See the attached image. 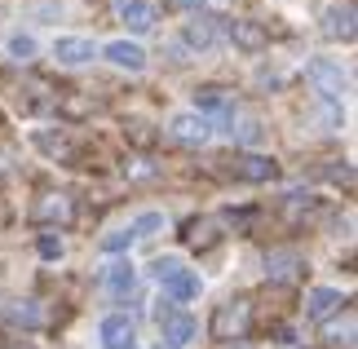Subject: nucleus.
Here are the masks:
<instances>
[{"instance_id": "f257e3e1", "label": "nucleus", "mask_w": 358, "mask_h": 349, "mask_svg": "<svg viewBox=\"0 0 358 349\" xmlns=\"http://www.w3.org/2000/svg\"><path fill=\"white\" fill-rule=\"evenodd\" d=\"M248 323H252V301H248V297H230V301L217 305V314H213V336L217 341L248 336Z\"/></svg>"}, {"instance_id": "f03ea898", "label": "nucleus", "mask_w": 358, "mask_h": 349, "mask_svg": "<svg viewBox=\"0 0 358 349\" xmlns=\"http://www.w3.org/2000/svg\"><path fill=\"white\" fill-rule=\"evenodd\" d=\"M155 318H159V332H164V349H186L190 341H195V318H190L186 310L159 305Z\"/></svg>"}, {"instance_id": "7ed1b4c3", "label": "nucleus", "mask_w": 358, "mask_h": 349, "mask_svg": "<svg viewBox=\"0 0 358 349\" xmlns=\"http://www.w3.org/2000/svg\"><path fill=\"white\" fill-rule=\"evenodd\" d=\"M222 36H226L222 13H195V18H186V27H182V40L190 49H213Z\"/></svg>"}, {"instance_id": "20e7f679", "label": "nucleus", "mask_w": 358, "mask_h": 349, "mask_svg": "<svg viewBox=\"0 0 358 349\" xmlns=\"http://www.w3.org/2000/svg\"><path fill=\"white\" fill-rule=\"evenodd\" d=\"M306 76H310V85L323 97H341L350 89V71H341V62H332V58H314L306 66Z\"/></svg>"}, {"instance_id": "39448f33", "label": "nucleus", "mask_w": 358, "mask_h": 349, "mask_svg": "<svg viewBox=\"0 0 358 349\" xmlns=\"http://www.w3.org/2000/svg\"><path fill=\"white\" fill-rule=\"evenodd\" d=\"M169 137H173V142H182V146H203L213 137V120L199 115V111H182V115H173Z\"/></svg>"}, {"instance_id": "423d86ee", "label": "nucleus", "mask_w": 358, "mask_h": 349, "mask_svg": "<svg viewBox=\"0 0 358 349\" xmlns=\"http://www.w3.org/2000/svg\"><path fill=\"white\" fill-rule=\"evenodd\" d=\"M53 58L62 66H85V62L98 58V45H93L89 36H58L53 40Z\"/></svg>"}, {"instance_id": "0eeeda50", "label": "nucleus", "mask_w": 358, "mask_h": 349, "mask_svg": "<svg viewBox=\"0 0 358 349\" xmlns=\"http://www.w3.org/2000/svg\"><path fill=\"white\" fill-rule=\"evenodd\" d=\"M226 36L235 40V49H243V53H261V49L270 45V31L257 18H235V22L226 27Z\"/></svg>"}, {"instance_id": "6e6552de", "label": "nucleus", "mask_w": 358, "mask_h": 349, "mask_svg": "<svg viewBox=\"0 0 358 349\" xmlns=\"http://www.w3.org/2000/svg\"><path fill=\"white\" fill-rule=\"evenodd\" d=\"M98 336H102V349H133L137 327H133L129 314H106L98 323Z\"/></svg>"}, {"instance_id": "1a4fd4ad", "label": "nucleus", "mask_w": 358, "mask_h": 349, "mask_svg": "<svg viewBox=\"0 0 358 349\" xmlns=\"http://www.w3.org/2000/svg\"><path fill=\"white\" fill-rule=\"evenodd\" d=\"M115 13H120V22L129 27V31H150L155 18H159L155 0H115Z\"/></svg>"}, {"instance_id": "9d476101", "label": "nucleus", "mask_w": 358, "mask_h": 349, "mask_svg": "<svg viewBox=\"0 0 358 349\" xmlns=\"http://www.w3.org/2000/svg\"><path fill=\"white\" fill-rule=\"evenodd\" d=\"M345 301H350V297H341L336 287H310V297H306V314L314 318V323H327L332 314L345 310Z\"/></svg>"}, {"instance_id": "9b49d317", "label": "nucleus", "mask_w": 358, "mask_h": 349, "mask_svg": "<svg viewBox=\"0 0 358 349\" xmlns=\"http://www.w3.org/2000/svg\"><path fill=\"white\" fill-rule=\"evenodd\" d=\"M301 270H306V261H301V252H292V248H274L266 257V278L270 283H292Z\"/></svg>"}, {"instance_id": "f8f14e48", "label": "nucleus", "mask_w": 358, "mask_h": 349, "mask_svg": "<svg viewBox=\"0 0 358 349\" xmlns=\"http://www.w3.org/2000/svg\"><path fill=\"white\" fill-rule=\"evenodd\" d=\"M354 31H358V22H354V5H350V0H345V5H332L323 13V36L327 40H345V45H350Z\"/></svg>"}, {"instance_id": "ddd939ff", "label": "nucleus", "mask_w": 358, "mask_h": 349, "mask_svg": "<svg viewBox=\"0 0 358 349\" xmlns=\"http://www.w3.org/2000/svg\"><path fill=\"white\" fill-rule=\"evenodd\" d=\"M98 53H106V62L124 66V71H142V66H146V49L133 45V40H111V45L98 49Z\"/></svg>"}, {"instance_id": "4468645a", "label": "nucleus", "mask_w": 358, "mask_h": 349, "mask_svg": "<svg viewBox=\"0 0 358 349\" xmlns=\"http://www.w3.org/2000/svg\"><path fill=\"white\" fill-rule=\"evenodd\" d=\"M164 292H169V305H190V301H199V292H203V278L195 274V270H182L173 278V283H164Z\"/></svg>"}, {"instance_id": "2eb2a0df", "label": "nucleus", "mask_w": 358, "mask_h": 349, "mask_svg": "<svg viewBox=\"0 0 358 349\" xmlns=\"http://www.w3.org/2000/svg\"><path fill=\"white\" fill-rule=\"evenodd\" d=\"M274 173H279V164L270 155H239L235 159V177L239 181H270Z\"/></svg>"}, {"instance_id": "dca6fc26", "label": "nucleus", "mask_w": 358, "mask_h": 349, "mask_svg": "<svg viewBox=\"0 0 358 349\" xmlns=\"http://www.w3.org/2000/svg\"><path fill=\"white\" fill-rule=\"evenodd\" d=\"M36 217L45 221H71V194L66 190H58V194H45V199H40V208H36Z\"/></svg>"}, {"instance_id": "f3484780", "label": "nucleus", "mask_w": 358, "mask_h": 349, "mask_svg": "<svg viewBox=\"0 0 358 349\" xmlns=\"http://www.w3.org/2000/svg\"><path fill=\"white\" fill-rule=\"evenodd\" d=\"M235 106V97H230L222 85H203V89H195V111L199 115H208V111H230Z\"/></svg>"}, {"instance_id": "a211bd4d", "label": "nucleus", "mask_w": 358, "mask_h": 349, "mask_svg": "<svg viewBox=\"0 0 358 349\" xmlns=\"http://www.w3.org/2000/svg\"><path fill=\"white\" fill-rule=\"evenodd\" d=\"M182 239H186L190 248H213L217 239H222V230H217V221H208V217H199V221H190V226L182 230Z\"/></svg>"}, {"instance_id": "6ab92c4d", "label": "nucleus", "mask_w": 358, "mask_h": 349, "mask_svg": "<svg viewBox=\"0 0 358 349\" xmlns=\"http://www.w3.org/2000/svg\"><path fill=\"white\" fill-rule=\"evenodd\" d=\"M133 261H115V265H106V292L111 297H129V287H133Z\"/></svg>"}, {"instance_id": "aec40b11", "label": "nucleus", "mask_w": 358, "mask_h": 349, "mask_svg": "<svg viewBox=\"0 0 358 349\" xmlns=\"http://www.w3.org/2000/svg\"><path fill=\"white\" fill-rule=\"evenodd\" d=\"M124 137H129V146H137V150H150L159 142V129L150 120H129L124 124Z\"/></svg>"}, {"instance_id": "412c9836", "label": "nucleus", "mask_w": 358, "mask_h": 349, "mask_svg": "<svg viewBox=\"0 0 358 349\" xmlns=\"http://www.w3.org/2000/svg\"><path fill=\"white\" fill-rule=\"evenodd\" d=\"M133 243H137L133 226H115V230H106V234H102V252H106V257H120V252H129Z\"/></svg>"}, {"instance_id": "4be33fe9", "label": "nucleus", "mask_w": 358, "mask_h": 349, "mask_svg": "<svg viewBox=\"0 0 358 349\" xmlns=\"http://www.w3.org/2000/svg\"><path fill=\"white\" fill-rule=\"evenodd\" d=\"M129 226H133L137 239H150V234H155V230L164 226V213H155V208H150V213H137V217L129 221Z\"/></svg>"}, {"instance_id": "5701e85b", "label": "nucleus", "mask_w": 358, "mask_h": 349, "mask_svg": "<svg viewBox=\"0 0 358 349\" xmlns=\"http://www.w3.org/2000/svg\"><path fill=\"white\" fill-rule=\"evenodd\" d=\"M327 345H332V349H354V314L345 318V327H341V323L327 327Z\"/></svg>"}, {"instance_id": "b1692460", "label": "nucleus", "mask_w": 358, "mask_h": 349, "mask_svg": "<svg viewBox=\"0 0 358 349\" xmlns=\"http://www.w3.org/2000/svg\"><path fill=\"white\" fill-rule=\"evenodd\" d=\"M9 318H13V323H22V327H36L40 323V305L36 301H13Z\"/></svg>"}, {"instance_id": "393cba45", "label": "nucleus", "mask_w": 358, "mask_h": 349, "mask_svg": "<svg viewBox=\"0 0 358 349\" xmlns=\"http://www.w3.org/2000/svg\"><path fill=\"white\" fill-rule=\"evenodd\" d=\"M9 58L31 62V58H36V36H13V40H9Z\"/></svg>"}, {"instance_id": "a878e982", "label": "nucleus", "mask_w": 358, "mask_h": 349, "mask_svg": "<svg viewBox=\"0 0 358 349\" xmlns=\"http://www.w3.org/2000/svg\"><path fill=\"white\" fill-rule=\"evenodd\" d=\"M182 270H186V265L177 261V257H164V261H155V270H150V274H155L159 283H173V278L182 274Z\"/></svg>"}, {"instance_id": "bb28decb", "label": "nucleus", "mask_w": 358, "mask_h": 349, "mask_svg": "<svg viewBox=\"0 0 358 349\" xmlns=\"http://www.w3.org/2000/svg\"><path fill=\"white\" fill-rule=\"evenodd\" d=\"M310 208H314V194H306V190H292V194H287V213H292V217L310 213Z\"/></svg>"}, {"instance_id": "cd10ccee", "label": "nucleus", "mask_w": 358, "mask_h": 349, "mask_svg": "<svg viewBox=\"0 0 358 349\" xmlns=\"http://www.w3.org/2000/svg\"><path fill=\"white\" fill-rule=\"evenodd\" d=\"M40 257H45V261H58L62 257V239H58V234H40Z\"/></svg>"}, {"instance_id": "c85d7f7f", "label": "nucleus", "mask_w": 358, "mask_h": 349, "mask_svg": "<svg viewBox=\"0 0 358 349\" xmlns=\"http://www.w3.org/2000/svg\"><path fill=\"white\" fill-rule=\"evenodd\" d=\"M155 169H159L155 159H129V164H124V177H150Z\"/></svg>"}, {"instance_id": "c756f323", "label": "nucleus", "mask_w": 358, "mask_h": 349, "mask_svg": "<svg viewBox=\"0 0 358 349\" xmlns=\"http://www.w3.org/2000/svg\"><path fill=\"white\" fill-rule=\"evenodd\" d=\"M36 146L53 150V155H66V142H62V137H53V133H36Z\"/></svg>"}, {"instance_id": "7c9ffc66", "label": "nucleus", "mask_w": 358, "mask_h": 349, "mask_svg": "<svg viewBox=\"0 0 358 349\" xmlns=\"http://www.w3.org/2000/svg\"><path fill=\"white\" fill-rule=\"evenodd\" d=\"M164 5H173V9H190V13H199V9H203V0H164Z\"/></svg>"}]
</instances>
